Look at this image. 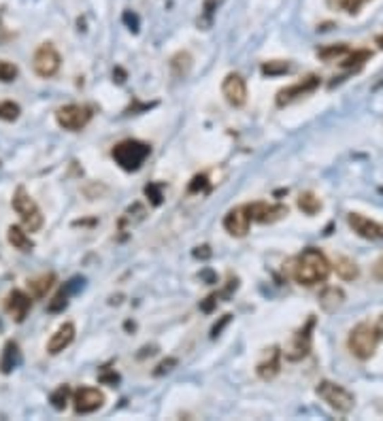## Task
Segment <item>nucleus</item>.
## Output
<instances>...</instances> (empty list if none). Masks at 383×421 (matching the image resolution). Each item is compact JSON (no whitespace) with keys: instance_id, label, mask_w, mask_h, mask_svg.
Returning <instances> with one entry per match:
<instances>
[{"instance_id":"f257e3e1","label":"nucleus","mask_w":383,"mask_h":421,"mask_svg":"<svg viewBox=\"0 0 383 421\" xmlns=\"http://www.w3.org/2000/svg\"><path fill=\"white\" fill-rule=\"evenodd\" d=\"M330 270H332V264L315 247L305 249L292 264L294 281H296V283H300V286H307V288L324 283V281L328 279V274H330Z\"/></svg>"},{"instance_id":"f704fd0d","label":"nucleus","mask_w":383,"mask_h":421,"mask_svg":"<svg viewBox=\"0 0 383 421\" xmlns=\"http://www.w3.org/2000/svg\"><path fill=\"white\" fill-rule=\"evenodd\" d=\"M100 381L107 383V385H115L119 381V374L117 372H111V370H102L100 372Z\"/></svg>"},{"instance_id":"c756f323","label":"nucleus","mask_w":383,"mask_h":421,"mask_svg":"<svg viewBox=\"0 0 383 421\" xmlns=\"http://www.w3.org/2000/svg\"><path fill=\"white\" fill-rule=\"evenodd\" d=\"M18 75H20V68L13 62L0 60V81H3V83H11V81L18 79Z\"/></svg>"},{"instance_id":"72a5a7b5","label":"nucleus","mask_w":383,"mask_h":421,"mask_svg":"<svg viewBox=\"0 0 383 421\" xmlns=\"http://www.w3.org/2000/svg\"><path fill=\"white\" fill-rule=\"evenodd\" d=\"M364 3H368V0H345V3H343V9L347 11V13H358L360 11V7L364 5Z\"/></svg>"},{"instance_id":"473e14b6","label":"nucleus","mask_w":383,"mask_h":421,"mask_svg":"<svg viewBox=\"0 0 383 421\" xmlns=\"http://www.w3.org/2000/svg\"><path fill=\"white\" fill-rule=\"evenodd\" d=\"M123 24L130 28L133 32H137L139 30V16L137 13H133V11H126L123 13Z\"/></svg>"},{"instance_id":"dca6fc26","label":"nucleus","mask_w":383,"mask_h":421,"mask_svg":"<svg viewBox=\"0 0 383 421\" xmlns=\"http://www.w3.org/2000/svg\"><path fill=\"white\" fill-rule=\"evenodd\" d=\"M279 368H281V351H279V347H271V349H267L265 358L258 362V366H255V372H258V377L262 381H273L279 374Z\"/></svg>"},{"instance_id":"9b49d317","label":"nucleus","mask_w":383,"mask_h":421,"mask_svg":"<svg viewBox=\"0 0 383 421\" xmlns=\"http://www.w3.org/2000/svg\"><path fill=\"white\" fill-rule=\"evenodd\" d=\"M104 402V393L96 387H79L73 396L75 413L77 415H90L98 410Z\"/></svg>"},{"instance_id":"1a4fd4ad","label":"nucleus","mask_w":383,"mask_h":421,"mask_svg":"<svg viewBox=\"0 0 383 421\" xmlns=\"http://www.w3.org/2000/svg\"><path fill=\"white\" fill-rule=\"evenodd\" d=\"M249 211L251 221H258V224H273L279 221L288 215V207L286 205H269V202H251L245 205Z\"/></svg>"},{"instance_id":"bb28decb","label":"nucleus","mask_w":383,"mask_h":421,"mask_svg":"<svg viewBox=\"0 0 383 421\" xmlns=\"http://www.w3.org/2000/svg\"><path fill=\"white\" fill-rule=\"evenodd\" d=\"M71 398V387L68 385H60L58 389H54V393L49 396V402L56 410H64Z\"/></svg>"},{"instance_id":"7c9ffc66","label":"nucleus","mask_w":383,"mask_h":421,"mask_svg":"<svg viewBox=\"0 0 383 421\" xmlns=\"http://www.w3.org/2000/svg\"><path fill=\"white\" fill-rule=\"evenodd\" d=\"M22 109L20 104L11 102V100H5V102H0V119H5V121H16L20 117Z\"/></svg>"},{"instance_id":"c9c22d12","label":"nucleus","mask_w":383,"mask_h":421,"mask_svg":"<svg viewBox=\"0 0 383 421\" xmlns=\"http://www.w3.org/2000/svg\"><path fill=\"white\" fill-rule=\"evenodd\" d=\"M207 188V177L200 175V177H194L192 185H190V192H198V190H205Z\"/></svg>"},{"instance_id":"6ab92c4d","label":"nucleus","mask_w":383,"mask_h":421,"mask_svg":"<svg viewBox=\"0 0 383 421\" xmlns=\"http://www.w3.org/2000/svg\"><path fill=\"white\" fill-rule=\"evenodd\" d=\"M22 362V353H20V347L18 343L9 341L5 347H3V355H0V372L3 374H9L13 372Z\"/></svg>"},{"instance_id":"39448f33","label":"nucleus","mask_w":383,"mask_h":421,"mask_svg":"<svg viewBox=\"0 0 383 421\" xmlns=\"http://www.w3.org/2000/svg\"><path fill=\"white\" fill-rule=\"evenodd\" d=\"M315 393L336 413H349L355 404V398L349 389H345L343 385H336L332 381H320V385L315 387Z\"/></svg>"},{"instance_id":"2f4dec72","label":"nucleus","mask_w":383,"mask_h":421,"mask_svg":"<svg viewBox=\"0 0 383 421\" xmlns=\"http://www.w3.org/2000/svg\"><path fill=\"white\" fill-rule=\"evenodd\" d=\"M145 194H147V198H152L154 205H162V188L158 183H150L145 188Z\"/></svg>"},{"instance_id":"4be33fe9","label":"nucleus","mask_w":383,"mask_h":421,"mask_svg":"<svg viewBox=\"0 0 383 421\" xmlns=\"http://www.w3.org/2000/svg\"><path fill=\"white\" fill-rule=\"evenodd\" d=\"M332 268H334V272H336L343 281H353V279H358V274H360L358 264H355L351 257H345V255L334 257Z\"/></svg>"},{"instance_id":"7ed1b4c3","label":"nucleus","mask_w":383,"mask_h":421,"mask_svg":"<svg viewBox=\"0 0 383 421\" xmlns=\"http://www.w3.org/2000/svg\"><path fill=\"white\" fill-rule=\"evenodd\" d=\"M379 334H377V328L370 326V324H358L351 332H349V338H347V347L349 351L358 358V360H370L377 345H379Z\"/></svg>"},{"instance_id":"f3484780","label":"nucleus","mask_w":383,"mask_h":421,"mask_svg":"<svg viewBox=\"0 0 383 421\" xmlns=\"http://www.w3.org/2000/svg\"><path fill=\"white\" fill-rule=\"evenodd\" d=\"M73 341H75V324L66 322V324H62V326L51 334V338H49V343H47V353L58 355V353L64 351Z\"/></svg>"},{"instance_id":"5701e85b","label":"nucleus","mask_w":383,"mask_h":421,"mask_svg":"<svg viewBox=\"0 0 383 421\" xmlns=\"http://www.w3.org/2000/svg\"><path fill=\"white\" fill-rule=\"evenodd\" d=\"M372 58V54L368 51V49H355V51H349L339 64L343 66V68H349V71H358V68H362L364 66V62H368Z\"/></svg>"},{"instance_id":"a878e982","label":"nucleus","mask_w":383,"mask_h":421,"mask_svg":"<svg viewBox=\"0 0 383 421\" xmlns=\"http://www.w3.org/2000/svg\"><path fill=\"white\" fill-rule=\"evenodd\" d=\"M171 68H173V75L175 77H188L190 68H192V56L188 51H181L177 54L173 60H171Z\"/></svg>"},{"instance_id":"aec40b11","label":"nucleus","mask_w":383,"mask_h":421,"mask_svg":"<svg viewBox=\"0 0 383 421\" xmlns=\"http://www.w3.org/2000/svg\"><path fill=\"white\" fill-rule=\"evenodd\" d=\"M343 303H345V292H343L341 288L330 286V288H326V290L320 294V307H322L326 313L339 311V309L343 307Z\"/></svg>"},{"instance_id":"79ce46f5","label":"nucleus","mask_w":383,"mask_h":421,"mask_svg":"<svg viewBox=\"0 0 383 421\" xmlns=\"http://www.w3.org/2000/svg\"><path fill=\"white\" fill-rule=\"evenodd\" d=\"M375 43L379 45V49H383V35H379V37L375 39Z\"/></svg>"},{"instance_id":"58836bf2","label":"nucleus","mask_w":383,"mask_h":421,"mask_svg":"<svg viewBox=\"0 0 383 421\" xmlns=\"http://www.w3.org/2000/svg\"><path fill=\"white\" fill-rule=\"evenodd\" d=\"M372 276H375L377 281H383V255L375 262V266H372Z\"/></svg>"},{"instance_id":"ddd939ff","label":"nucleus","mask_w":383,"mask_h":421,"mask_svg":"<svg viewBox=\"0 0 383 421\" xmlns=\"http://www.w3.org/2000/svg\"><path fill=\"white\" fill-rule=\"evenodd\" d=\"M30 309H32V296L26 294V292H22V290H13V292H9V296L5 298V311H7L18 324H22V322L28 317Z\"/></svg>"},{"instance_id":"a211bd4d","label":"nucleus","mask_w":383,"mask_h":421,"mask_svg":"<svg viewBox=\"0 0 383 421\" xmlns=\"http://www.w3.org/2000/svg\"><path fill=\"white\" fill-rule=\"evenodd\" d=\"M54 283H56V274H54V272H43V274H39V276L28 279L26 288H28V294H30L32 298H45L47 292L54 288Z\"/></svg>"},{"instance_id":"6e6552de","label":"nucleus","mask_w":383,"mask_h":421,"mask_svg":"<svg viewBox=\"0 0 383 421\" xmlns=\"http://www.w3.org/2000/svg\"><path fill=\"white\" fill-rule=\"evenodd\" d=\"M313 328H315V317H309V322L294 334L292 343H290L288 349H286V358H288L290 362H298V360H303V358L309 355V351H311V341H313V334H311Z\"/></svg>"},{"instance_id":"b1692460","label":"nucleus","mask_w":383,"mask_h":421,"mask_svg":"<svg viewBox=\"0 0 383 421\" xmlns=\"http://www.w3.org/2000/svg\"><path fill=\"white\" fill-rule=\"evenodd\" d=\"M351 49L345 45V43H339V45H330V47H324L317 51V56L324 60V62H341Z\"/></svg>"},{"instance_id":"c85d7f7f","label":"nucleus","mask_w":383,"mask_h":421,"mask_svg":"<svg viewBox=\"0 0 383 421\" xmlns=\"http://www.w3.org/2000/svg\"><path fill=\"white\" fill-rule=\"evenodd\" d=\"M68 296H71V292L66 290V288H62L51 300H49V305H47V311L49 313H60V311H64L66 309V305H68Z\"/></svg>"},{"instance_id":"e433bc0d","label":"nucleus","mask_w":383,"mask_h":421,"mask_svg":"<svg viewBox=\"0 0 383 421\" xmlns=\"http://www.w3.org/2000/svg\"><path fill=\"white\" fill-rule=\"evenodd\" d=\"M175 364H177V360H173V358H171V360H166V362L158 364V368H156V372H154V374H158V377H160V374L169 372V370H171V368H173Z\"/></svg>"},{"instance_id":"412c9836","label":"nucleus","mask_w":383,"mask_h":421,"mask_svg":"<svg viewBox=\"0 0 383 421\" xmlns=\"http://www.w3.org/2000/svg\"><path fill=\"white\" fill-rule=\"evenodd\" d=\"M7 240L13 245V249H18V251H22V253H28V251L35 249V240H32V238L26 234V230L20 228V226H9V230H7Z\"/></svg>"},{"instance_id":"cd10ccee","label":"nucleus","mask_w":383,"mask_h":421,"mask_svg":"<svg viewBox=\"0 0 383 421\" xmlns=\"http://www.w3.org/2000/svg\"><path fill=\"white\" fill-rule=\"evenodd\" d=\"M292 71V64L290 62H284V60H273V62H267L262 64V73L269 75V77H275V75H286Z\"/></svg>"},{"instance_id":"393cba45","label":"nucleus","mask_w":383,"mask_h":421,"mask_svg":"<svg viewBox=\"0 0 383 421\" xmlns=\"http://www.w3.org/2000/svg\"><path fill=\"white\" fill-rule=\"evenodd\" d=\"M298 209L307 215H315V213L322 211V200L313 192H303L298 196Z\"/></svg>"},{"instance_id":"0eeeda50","label":"nucleus","mask_w":383,"mask_h":421,"mask_svg":"<svg viewBox=\"0 0 383 421\" xmlns=\"http://www.w3.org/2000/svg\"><path fill=\"white\" fill-rule=\"evenodd\" d=\"M60 64H62V58L51 43L39 45V49L35 51V58H32V68L39 77H45V79L54 77L60 71Z\"/></svg>"},{"instance_id":"4468645a","label":"nucleus","mask_w":383,"mask_h":421,"mask_svg":"<svg viewBox=\"0 0 383 421\" xmlns=\"http://www.w3.org/2000/svg\"><path fill=\"white\" fill-rule=\"evenodd\" d=\"M221 94L232 106H243L247 102V85L241 75L230 73L221 83Z\"/></svg>"},{"instance_id":"f8f14e48","label":"nucleus","mask_w":383,"mask_h":421,"mask_svg":"<svg viewBox=\"0 0 383 421\" xmlns=\"http://www.w3.org/2000/svg\"><path fill=\"white\" fill-rule=\"evenodd\" d=\"M347 224L362 238H368V240H381L383 238V224L372 221V219H368V217H364L360 213H349L347 215Z\"/></svg>"},{"instance_id":"4c0bfd02","label":"nucleus","mask_w":383,"mask_h":421,"mask_svg":"<svg viewBox=\"0 0 383 421\" xmlns=\"http://www.w3.org/2000/svg\"><path fill=\"white\" fill-rule=\"evenodd\" d=\"M230 317H232V315H224V317H221V322L213 326V330H211V336H213V338H215V336H219V332L224 330V326H226V324H230Z\"/></svg>"},{"instance_id":"423d86ee","label":"nucleus","mask_w":383,"mask_h":421,"mask_svg":"<svg viewBox=\"0 0 383 421\" xmlns=\"http://www.w3.org/2000/svg\"><path fill=\"white\" fill-rule=\"evenodd\" d=\"M92 115H94L92 109L85 106V104H66V106H60L56 111V121H58L60 128L77 132V130H81L90 123Z\"/></svg>"},{"instance_id":"9d476101","label":"nucleus","mask_w":383,"mask_h":421,"mask_svg":"<svg viewBox=\"0 0 383 421\" xmlns=\"http://www.w3.org/2000/svg\"><path fill=\"white\" fill-rule=\"evenodd\" d=\"M317 87H320V77H317V75H309V77H305L303 81H298V83H294V85H290V87L279 90V94H277V104H279V106H286V104H290V102H294V100H298V98H303V96L315 92Z\"/></svg>"},{"instance_id":"f03ea898","label":"nucleus","mask_w":383,"mask_h":421,"mask_svg":"<svg viewBox=\"0 0 383 421\" xmlns=\"http://www.w3.org/2000/svg\"><path fill=\"white\" fill-rule=\"evenodd\" d=\"M150 154H152V147L147 143H141V140H135V138L121 140V143H117L111 152L115 164L128 173L139 171L145 164V160L150 158Z\"/></svg>"},{"instance_id":"20e7f679","label":"nucleus","mask_w":383,"mask_h":421,"mask_svg":"<svg viewBox=\"0 0 383 421\" xmlns=\"http://www.w3.org/2000/svg\"><path fill=\"white\" fill-rule=\"evenodd\" d=\"M16 213L20 215L22 224L26 226V230L30 232H37L43 228V213L39 209V205L35 202V198L26 192L24 185H20L13 194V200H11Z\"/></svg>"},{"instance_id":"ea45409f","label":"nucleus","mask_w":383,"mask_h":421,"mask_svg":"<svg viewBox=\"0 0 383 421\" xmlns=\"http://www.w3.org/2000/svg\"><path fill=\"white\" fill-rule=\"evenodd\" d=\"M194 255H196V257H202V260H207V257H211V249H209L207 245H202V247H196Z\"/></svg>"},{"instance_id":"a19ab883","label":"nucleus","mask_w":383,"mask_h":421,"mask_svg":"<svg viewBox=\"0 0 383 421\" xmlns=\"http://www.w3.org/2000/svg\"><path fill=\"white\" fill-rule=\"evenodd\" d=\"M375 328H377V334H379V336H383V315L379 317V322L375 324Z\"/></svg>"},{"instance_id":"2eb2a0df","label":"nucleus","mask_w":383,"mask_h":421,"mask_svg":"<svg viewBox=\"0 0 383 421\" xmlns=\"http://www.w3.org/2000/svg\"><path fill=\"white\" fill-rule=\"evenodd\" d=\"M249 226H251V217H249L247 207H236L228 211V215L224 217V228L232 236H245L249 232Z\"/></svg>"}]
</instances>
